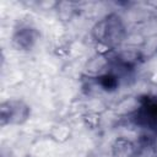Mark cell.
<instances>
[{
	"label": "cell",
	"instance_id": "cell-6",
	"mask_svg": "<svg viewBox=\"0 0 157 157\" xmlns=\"http://www.w3.org/2000/svg\"><path fill=\"white\" fill-rule=\"evenodd\" d=\"M97 83L99 87L107 92H112L119 86V76L114 71H107L97 77Z\"/></svg>",
	"mask_w": 157,
	"mask_h": 157
},
{
	"label": "cell",
	"instance_id": "cell-1",
	"mask_svg": "<svg viewBox=\"0 0 157 157\" xmlns=\"http://www.w3.org/2000/svg\"><path fill=\"white\" fill-rule=\"evenodd\" d=\"M126 31L121 17L117 13H109L98 20L93 28V38L107 48L118 47L125 38Z\"/></svg>",
	"mask_w": 157,
	"mask_h": 157
},
{
	"label": "cell",
	"instance_id": "cell-5",
	"mask_svg": "<svg viewBox=\"0 0 157 157\" xmlns=\"http://www.w3.org/2000/svg\"><path fill=\"white\" fill-rule=\"evenodd\" d=\"M113 157H131L135 153V146L126 139H117L112 146Z\"/></svg>",
	"mask_w": 157,
	"mask_h": 157
},
{
	"label": "cell",
	"instance_id": "cell-4",
	"mask_svg": "<svg viewBox=\"0 0 157 157\" xmlns=\"http://www.w3.org/2000/svg\"><path fill=\"white\" fill-rule=\"evenodd\" d=\"M39 39V32L29 23H18L12 32L11 42L17 50H31Z\"/></svg>",
	"mask_w": 157,
	"mask_h": 157
},
{
	"label": "cell",
	"instance_id": "cell-2",
	"mask_svg": "<svg viewBox=\"0 0 157 157\" xmlns=\"http://www.w3.org/2000/svg\"><path fill=\"white\" fill-rule=\"evenodd\" d=\"M31 107L22 99H7L0 104V124L21 125L28 120Z\"/></svg>",
	"mask_w": 157,
	"mask_h": 157
},
{
	"label": "cell",
	"instance_id": "cell-3",
	"mask_svg": "<svg viewBox=\"0 0 157 157\" xmlns=\"http://www.w3.org/2000/svg\"><path fill=\"white\" fill-rule=\"evenodd\" d=\"M134 120L144 129L157 131V97H144L134 114Z\"/></svg>",
	"mask_w": 157,
	"mask_h": 157
}]
</instances>
